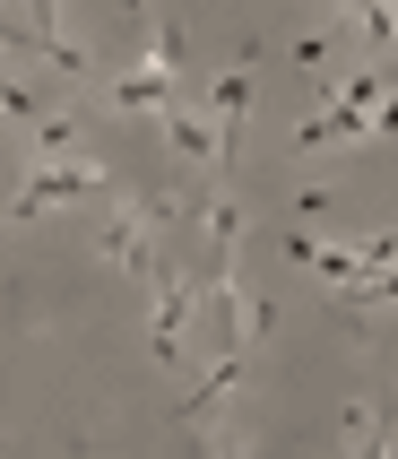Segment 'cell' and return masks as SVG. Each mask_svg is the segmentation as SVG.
Listing matches in <instances>:
<instances>
[{"label":"cell","instance_id":"6da1fadb","mask_svg":"<svg viewBox=\"0 0 398 459\" xmlns=\"http://www.w3.org/2000/svg\"><path fill=\"white\" fill-rule=\"evenodd\" d=\"M96 191H113L104 182V165H87V156H52V165H35V182H26L18 200H9V217H44V208H78V200H96Z\"/></svg>","mask_w":398,"mask_h":459},{"label":"cell","instance_id":"277c9868","mask_svg":"<svg viewBox=\"0 0 398 459\" xmlns=\"http://www.w3.org/2000/svg\"><path fill=\"white\" fill-rule=\"evenodd\" d=\"M243 113H251V52H234L217 78V165H234V148H243Z\"/></svg>","mask_w":398,"mask_h":459},{"label":"cell","instance_id":"3957f363","mask_svg":"<svg viewBox=\"0 0 398 459\" xmlns=\"http://www.w3.org/2000/svg\"><path fill=\"white\" fill-rule=\"evenodd\" d=\"M104 260H113V269H130V278H165V260H156V243H148V217H139V208L130 200H113V217H104Z\"/></svg>","mask_w":398,"mask_h":459},{"label":"cell","instance_id":"5b68a950","mask_svg":"<svg viewBox=\"0 0 398 459\" xmlns=\"http://www.w3.org/2000/svg\"><path fill=\"white\" fill-rule=\"evenodd\" d=\"M113 104H122V113H165V104H174V78L156 70V61H139L130 78H113Z\"/></svg>","mask_w":398,"mask_h":459},{"label":"cell","instance_id":"9c48e42d","mask_svg":"<svg viewBox=\"0 0 398 459\" xmlns=\"http://www.w3.org/2000/svg\"><path fill=\"white\" fill-rule=\"evenodd\" d=\"M0 122H35V96H26L18 78H0Z\"/></svg>","mask_w":398,"mask_h":459},{"label":"cell","instance_id":"52a82bcc","mask_svg":"<svg viewBox=\"0 0 398 459\" xmlns=\"http://www.w3.org/2000/svg\"><path fill=\"white\" fill-rule=\"evenodd\" d=\"M338 295H347L355 321H364V312H390L398 304V260H390V269H373V278H355V286H338Z\"/></svg>","mask_w":398,"mask_h":459},{"label":"cell","instance_id":"8992f818","mask_svg":"<svg viewBox=\"0 0 398 459\" xmlns=\"http://www.w3.org/2000/svg\"><path fill=\"white\" fill-rule=\"evenodd\" d=\"M156 130L174 139V156H191V165H217V130H208V122H191L182 104H165V113H156Z\"/></svg>","mask_w":398,"mask_h":459},{"label":"cell","instance_id":"ba28073f","mask_svg":"<svg viewBox=\"0 0 398 459\" xmlns=\"http://www.w3.org/2000/svg\"><path fill=\"white\" fill-rule=\"evenodd\" d=\"M70 139H78L70 113H35V156H44V165H52V156H70Z\"/></svg>","mask_w":398,"mask_h":459},{"label":"cell","instance_id":"7a4b0ae2","mask_svg":"<svg viewBox=\"0 0 398 459\" xmlns=\"http://www.w3.org/2000/svg\"><path fill=\"white\" fill-rule=\"evenodd\" d=\"M191 321H199V286H191V278H156L148 356H156V364H174V356H182V338H191Z\"/></svg>","mask_w":398,"mask_h":459}]
</instances>
